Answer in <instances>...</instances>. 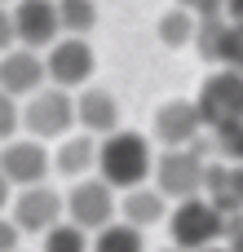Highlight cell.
<instances>
[{
    "label": "cell",
    "mask_w": 243,
    "mask_h": 252,
    "mask_svg": "<svg viewBox=\"0 0 243 252\" xmlns=\"http://www.w3.org/2000/svg\"><path fill=\"white\" fill-rule=\"evenodd\" d=\"M53 4H58L62 35H89L97 27V4L93 0H53Z\"/></svg>",
    "instance_id": "20"
},
{
    "label": "cell",
    "mask_w": 243,
    "mask_h": 252,
    "mask_svg": "<svg viewBox=\"0 0 243 252\" xmlns=\"http://www.w3.org/2000/svg\"><path fill=\"white\" fill-rule=\"evenodd\" d=\"M93 159H97V137L93 133H66L62 142H58V151L49 155V164H53V173H62V177H89L93 173Z\"/></svg>",
    "instance_id": "15"
},
{
    "label": "cell",
    "mask_w": 243,
    "mask_h": 252,
    "mask_svg": "<svg viewBox=\"0 0 243 252\" xmlns=\"http://www.w3.org/2000/svg\"><path fill=\"white\" fill-rule=\"evenodd\" d=\"M115 213L124 217V221H133V226H142V230H151V226H159L164 217H168V199L155 190V186H128L124 190V199H115Z\"/></svg>",
    "instance_id": "16"
},
{
    "label": "cell",
    "mask_w": 243,
    "mask_h": 252,
    "mask_svg": "<svg viewBox=\"0 0 243 252\" xmlns=\"http://www.w3.org/2000/svg\"><path fill=\"white\" fill-rule=\"evenodd\" d=\"M9 13H13V35H18V44H27V49H49V44L62 35V27H58V4H53V0H18Z\"/></svg>",
    "instance_id": "10"
},
{
    "label": "cell",
    "mask_w": 243,
    "mask_h": 252,
    "mask_svg": "<svg viewBox=\"0 0 243 252\" xmlns=\"http://www.w3.org/2000/svg\"><path fill=\"white\" fill-rule=\"evenodd\" d=\"M221 18L226 22H243V0H226L221 4Z\"/></svg>",
    "instance_id": "28"
},
{
    "label": "cell",
    "mask_w": 243,
    "mask_h": 252,
    "mask_svg": "<svg viewBox=\"0 0 243 252\" xmlns=\"http://www.w3.org/2000/svg\"><path fill=\"white\" fill-rule=\"evenodd\" d=\"M13 252H27V248H13Z\"/></svg>",
    "instance_id": "32"
},
{
    "label": "cell",
    "mask_w": 243,
    "mask_h": 252,
    "mask_svg": "<svg viewBox=\"0 0 243 252\" xmlns=\"http://www.w3.org/2000/svg\"><path fill=\"white\" fill-rule=\"evenodd\" d=\"M159 252H182V248H173V244H168V248H159Z\"/></svg>",
    "instance_id": "31"
},
{
    "label": "cell",
    "mask_w": 243,
    "mask_h": 252,
    "mask_svg": "<svg viewBox=\"0 0 243 252\" xmlns=\"http://www.w3.org/2000/svg\"><path fill=\"white\" fill-rule=\"evenodd\" d=\"M0 173L9 177V186H31V182H44L53 173L49 164V151L40 137H9L0 142Z\"/></svg>",
    "instance_id": "9"
},
{
    "label": "cell",
    "mask_w": 243,
    "mask_h": 252,
    "mask_svg": "<svg viewBox=\"0 0 243 252\" xmlns=\"http://www.w3.org/2000/svg\"><path fill=\"white\" fill-rule=\"evenodd\" d=\"M168 244L182 252L208 248V244H221L226 235V213L217 204H208L204 195H190V199H177L168 208Z\"/></svg>",
    "instance_id": "2"
},
{
    "label": "cell",
    "mask_w": 243,
    "mask_h": 252,
    "mask_svg": "<svg viewBox=\"0 0 243 252\" xmlns=\"http://www.w3.org/2000/svg\"><path fill=\"white\" fill-rule=\"evenodd\" d=\"M195 252H230V248H217V244H208V248H195Z\"/></svg>",
    "instance_id": "30"
},
{
    "label": "cell",
    "mask_w": 243,
    "mask_h": 252,
    "mask_svg": "<svg viewBox=\"0 0 243 252\" xmlns=\"http://www.w3.org/2000/svg\"><path fill=\"white\" fill-rule=\"evenodd\" d=\"M204 168L208 159L190 146H164V155H155L151 164V177H155V190L164 199H190V195H204Z\"/></svg>",
    "instance_id": "4"
},
{
    "label": "cell",
    "mask_w": 243,
    "mask_h": 252,
    "mask_svg": "<svg viewBox=\"0 0 243 252\" xmlns=\"http://www.w3.org/2000/svg\"><path fill=\"white\" fill-rule=\"evenodd\" d=\"M40 252H89V230H80L75 221H53L40 235Z\"/></svg>",
    "instance_id": "21"
},
{
    "label": "cell",
    "mask_w": 243,
    "mask_h": 252,
    "mask_svg": "<svg viewBox=\"0 0 243 252\" xmlns=\"http://www.w3.org/2000/svg\"><path fill=\"white\" fill-rule=\"evenodd\" d=\"M62 213L66 221H75L80 230H97L106 221H115V190L102 182V177H75L71 190L62 195Z\"/></svg>",
    "instance_id": "7"
},
{
    "label": "cell",
    "mask_w": 243,
    "mask_h": 252,
    "mask_svg": "<svg viewBox=\"0 0 243 252\" xmlns=\"http://www.w3.org/2000/svg\"><path fill=\"white\" fill-rule=\"evenodd\" d=\"M18 244H22V230L13 226V217H4V213H0V252H13Z\"/></svg>",
    "instance_id": "25"
},
{
    "label": "cell",
    "mask_w": 243,
    "mask_h": 252,
    "mask_svg": "<svg viewBox=\"0 0 243 252\" xmlns=\"http://www.w3.org/2000/svg\"><path fill=\"white\" fill-rule=\"evenodd\" d=\"M177 4H182V9H190L195 18H208V13H221V4H226V0H177Z\"/></svg>",
    "instance_id": "27"
},
{
    "label": "cell",
    "mask_w": 243,
    "mask_h": 252,
    "mask_svg": "<svg viewBox=\"0 0 243 252\" xmlns=\"http://www.w3.org/2000/svg\"><path fill=\"white\" fill-rule=\"evenodd\" d=\"M204 133V120L195 111V97H173L155 111V142L164 146H190Z\"/></svg>",
    "instance_id": "12"
},
{
    "label": "cell",
    "mask_w": 243,
    "mask_h": 252,
    "mask_svg": "<svg viewBox=\"0 0 243 252\" xmlns=\"http://www.w3.org/2000/svg\"><path fill=\"white\" fill-rule=\"evenodd\" d=\"M208 142H213V155H217V159H226V164H243V120L213 124V128H208Z\"/></svg>",
    "instance_id": "22"
},
{
    "label": "cell",
    "mask_w": 243,
    "mask_h": 252,
    "mask_svg": "<svg viewBox=\"0 0 243 252\" xmlns=\"http://www.w3.org/2000/svg\"><path fill=\"white\" fill-rule=\"evenodd\" d=\"M18 128H27L40 142H58L75 128V97L71 89L58 84H40L35 93H27V102L18 106Z\"/></svg>",
    "instance_id": "3"
},
{
    "label": "cell",
    "mask_w": 243,
    "mask_h": 252,
    "mask_svg": "<svg viewBox=\"0 0 243 252\" xmlns=\"http://www.w3.org/2000/svg\"><path fill=\"white\" fill-rule=\"evenodd\" d=\"M195 13L190 9H182V4H173V9H164L159 13V44H168V49H186L190 44V35H195Z\"/></svg>",
    "instance_id": "19"
},
{
    "label": "cell",
    "mask_w": 243,
    "mask_h": 252,
    "mask_svg": "<svg viewBox=\"0 0 243 252\" xmlns=\"http://www.w3.org/2000/svg\"><path fill=\"white\" fill-rule=\"evenodd\" d=\"M75 124L84 133H93V137L120 128V102H115V93L111 89H97V84H84L80 97H75Z\"/></svg>",
    "instance_id": "13"
},
{
    "label": "cell",
    "mask_w": 243,
    "mask_h": 252,
    "mask_svg": "<svg viewBox=\"0 0 243 252\" xmlns=\"http://www.w3.org/2000/svg\"><path fill=\"white\" fill-rule=\"evenodd\" d=\"M195 111L204 120V128L243 120V71L239 66H217L213 75H204L199 93H195Z\"/></svg>",
    "instance_id": "6"
},
{
    "label": "cell",
    "mask_w": 243,
    "mask_h": 252,
    "mask_svg": "<svg viewBox=\"0 0 243 252\" xmlns=\"http://www.w3.org/2000/svg\"><path fill=\"white\" fill-rule=\"evenodd\" d=\"M97 71V53L84 35H58L44 49V80L58 89H84Z\"/></svg>",
    "instance_id": "5"
},
{
    "label": "cell",
    "mask_w": 243,
    "mask_h": 252,
    "mask_svg": "<svg viewBox=\"0 0 243 252\" xmlns=\"http://www.w3.org/2000/svg\"><path fill=\"white\" fill-rule=\"evenodd\" d=\"M9 199H13V186H9V177H4V173H0V213H4V208H9Z\"/></svg>",
    "instance_id": "29"
},
{
    "label": "cell",
    "mask_w": 243,
    "mask_h": 252,
    "mask_svg": "<svg viewBox=\"0 0 243 252\" xmlns=\"http://www.w3.org/2000/svg\"><path fill=\"white\" fill-rule=\"evenodd\" d=\"M40 84H49V80H44V58H40V49L13 44V49L0 53V89H4L9 97H27V93H35Z\"/></svg>",
    "instance_id": "11"
},
{
    "label": "cell",
    "mask_w": 243,
    "mask_h": 252,
    "mask_svg": "<svg viewBox=\"0 0 243 252\" xmlns=\"http://www.w3.org/2000/svg\"><path fill=\"white\" fill-rule=\"evenodd\" d=\"M151 164H155V151L151 142L137 133V128H111L97 137V177L111 186V190H128V186H142L151 177Z\"/></svg>",
    "instance_id": "1"
},
{
    "label": "cell",
    "mask_w": 243,
    "mask_h": 252,
    "mask_svg": "<svg viewBox=\"0 0 243 252\" xmlns=\"http://www.w3.org/2000/svg\"><path fill=\"white\" fill-rule=\"evenodd\" d=\"M13 44H18V35H13V13H9V4H0V53L13 49Z\"/></svg>",
    "instance_id": "26"
},
{
    "label": "cell",
    "mask_w": 243,
    "mask_h": 252,
    "mask_svg": "<svg viewBox=\"0 0 243 252\" xmlns=\"http://www.w3.org/2000/svg\"><path fill=\"white\" fill-rule=\"evenodd\" d=\"M9 217L22 235H44L66 213H62V195L49 182H31V186H18V195L9 199Z\"/></svg>",
    "instance_id": "8"
},
{
    "label": "cell",
    "mask_w": 243,
    "mask_h": 252,
    "mask_svg": "<svg viewBox=\"0 0 243 252\" xmlns=\"http://www.w3.org/2000/svg\"><path fill=\"white\" fill-rule=\"evenodd\" d=\"M13 133H18V97L0 89V142H9Z\"/></svg>",
    "instance_id": "23"
},
{
    "label": "cell",
    "mask_w": 243,
    "mask_h": 252,
    "mask_svg": "<svg viewBox=\"0 0 243 252\" xmlns=\"http://www.w3.org/2000/svg\"><path fill=\"white\" fill-rule=\"evenodd\" d=\"M0 4H9V0H0Z\"/></svg>",
    "instance_id": "33"
},
{
    "label": "cell",
    "mask_w": 243,
    "mask_h": 252,
    "mask_svg": "<svg viewBox=\"0 0 243 252\" xmlns=\"http://www.w3.org/2000/svg\"><path fill=\"white\" fill-rule=\"evenodd\" d=\"M89 252H146V230L133 226V221H106L93 230L89 239Z\"/></svg>",
    "instance_id": "17"
},
{
    "label": "cell",
    "mask_w": 243,
    "mask_h": 252,
    "mask_svg": "<svg viewBox=\"0 0 243 252\" xmlns=\"http://www.w3.org/2000/svg\"><path fill=\"white\" fill-rule=\"evenodd\" d=\"M226 35H230V22H226L221 13H208V18H199V22H195L190 44L199 49V58H204V62L221 66V58H226Z\"/></svg>",
    "instance_id": "18"
},
{
    "label": "cell",
    "mask_w": 243,
    "mask_h": 252,
    "mask_svg": "<svg viewBox=\"0 0 243 252\" xmlns=\"http://www.w3.org/2000/svg\"><path fill=\"white\" fill-rule=\"evenodd\" d=\"M204 199L217 204L226 217L243 213V164H226V159L208 164L204 168Z\"/></svg>",
    "instance_id": "14"
},
{
    "label": "cell",
    "mask_w": 243,
    "mask_h": 252,
    "mask_svg": "<svg viewBox=\"0 0 243 252\" xmlns=\"http://www.w3.org/2000/svg\"><path fill=\"white\" fill-rule=\"evenodd\" d=\"M221 239H226L230 252H243V213H230V217H226V235H221Z\"/></svg>",
    "instance_id": "24"
}]
</instances>
